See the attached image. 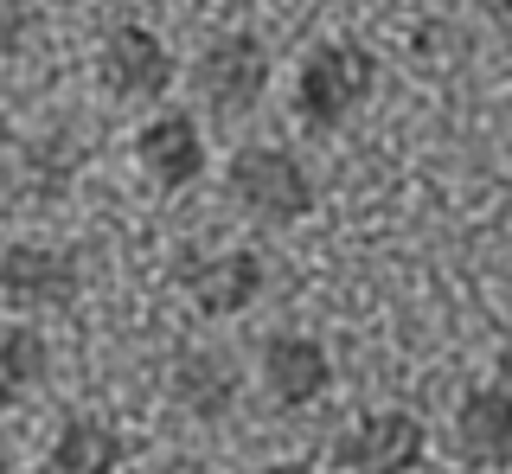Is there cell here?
<instances>
[{"label": "cell", "mask_w": 512, "mask_h": 474, "mask_svg": "<svg viewBox=\"0 0 512 474\" xmlns=\"http://www.w3.org/2000/svg\"><path fill=\"white\" fill-rule=\"evenodd\" d=\"M378 90V58L372 45L359 39H320L295 58V77H288V109H295L301 129L314 135H340Z\"/></svg>", "instance_id": "1"}, {"label": "cell", "mask_w": 512, "mask_h": 474, "mask_svg": "<svg viewBox=\"0 0 512 474\" xmlns=\"http://www.w3.org/2000/svg\"><path fill=\"white\" fill-rule=\"evenodd\" d=\"M224 193H231V205L263 231H295L320 205L314 167L301 161L295 148H282V141H244V148L224 161Z\"/></svg>", "instance_id": "2"}, {"label": "cell", "mask_w": 512, "mask_h": 474, "mask_svg": "<svg viewBox=\"0 0 512 474\" xmlns=\"http://www.w3.org/2000/svg\"><path fill=\"white\" fill-rule=\"evenodd\" d=\"M269 77H276V58H269V45L256 39L250 26H218V33L192 52V97L224 122L263 109Z\"/></svg>", "instance_id": "3"}, {"label": "cell", "mask_w": 512, "mask_h": 474, "mask_svg": "<svg viewBox=\"0 0 512 474\" xmlns=\"http://www.w3.org/2000/svg\"><path fill=\"white\" fill-rule=\"evenodd\" d=\"M173 289L192 314L205 321H237L263 302L269 289V263L256 257L250 244H218V250H180L173 263Z\"/></svg>", "instance_id": "4"}, {"label": "cell", "mask_w": 512, "mask_h": 474, "mask_svg": "<svg viewBox=\"0 0 512 474\" xmlns=\"http://www.w3.org/2000/svg\"><path fill=\"white\" fill-rule=\"evenodd\" d=\"M84 295V257L58 237H13L0 250V302L26 321L39 314H64Z\"/></svg>", "instance_id": "5"}, {"label": "cell", "mask_w": 512, "mask_h": 474, "mask_svg": "<svg viewBox=\"0 0 512 474\" xmlns=\"http://www.w3.org/2000/svg\"><path fill=\"white\" fill-rule=\"evenodd\" d=\"M96 84L109 103H160L180 84V58L148 20H116L96 45Z\"/></svg>", "instance_id": "6"}, {"label": "cell", "mask_w": 512, "mask_h": 474, "mask_svg": "<svg viewBox=\"0 0 512 474\" xmlns=\"http://www.w3.org/2000/svg\"><path fill=\"white\" fill-rule=\"evenodd\" d=\"M423 462H429V423L397 404L359 410L333 436V468L340 474H416Z\"/></svg>", "instance_id": "7"}, {"label": "cell", "mask_w": 512, "mask_h": 474, "mask_svg": "<svg viewBox=\"0 0 512 474\" xmlns=\"http://www.w3.org/2000/svg\"><path fill=\"white\" fill-rule=\"evenodd\" d=\"M333 378H340V366H333L327 340L301 334V327H276V334L263 340V353H256V391H263V404L276 410V417L314 410L333 391Z\"/></svg>", "instance_id": "8"}, {"label": "cell", "mask_w": 512, "mask_h": 474, "mask_svg": "<svg viewBox=\"0 0 512 474\" xmlns=\"http://www.w3.org/2000/svg\"><path fill=\"white\" fill-rule=\"evenodd\" d=\"M128 154H135L141 180H148L154 193H167V199L192 193V186L205 180V167H212L205 129H199V116H186V109H154V116L135 129V141H128Z\"/></svg>", "instance_id": "9"}, {"label": "cell", "mask_w": 512, "mask_h": 474, "mask_svg": "<svg viewBox=\"0 0 512 474\" xmlns=\"http://www.w3.org/2000/svg\"><path fill=\"white\" fill-rule=\"evenodd\" d=\"M448 449L474 474H512V391L474 385L448 417Z\"/></svg>", "instance_id": "10"}, {"label": "cell", "mask_w": 512, "mask_h": 474, "mask_svg": "<svg viewBox=\"0 0 512 474\" xmlns=\"http://www.w3.org/2000/svg\"><path fill=\"white\" fill-rule=\"evenodd\" d=\"M167 391L192 423H224L244 404V372L224 346H180L167 366Z\"/></svg>", "instance_id": "11"}, {"label": "cell", "mask_w": 512, "mask_h": 474, "mask_svg": "<svg viewBox=\"0 0 512 474\" xmlns=\"http://www.w3.org/2000/svg\"><path fill=\"white\" fill-rule=\"evenodd\" d=\"M128 436L103 410H71L52 430V474H122Z\"/></svg>", "instance_id": "12"}, {"label": "cell", "mask_w": 512, "mask_h": 474, "mask_svg": "<svg viewBox=\"0 0 512 474\" xmlns=\"http://www.w3.org/2000/svg\"><path fill=\"white\" fill-rule=\"evenodd\" d=\"M45 385H52V340L32 321L0 327V404H26Z\"/></svg>", "instance_id": "13"}, {"label": "cell", "mask_w": 512, "mask_h": 474, "mask_svg": "<svg viewBox=\"0 0 512 474\" xmlns=\"http://www.w3.org/2000/svg\"><path fill=\"white\" fill-rule=\"evenodd\" d=\"M71 180H77V154L64 148L58 135L26 141V154H20V186H26V199H32V205L64 199V193H71Z\"/></svg>", "instance_id": "14"}, {"label": "cell", "mask_w": 512, "mask_h": 474, "mask_svg": "<svg viewBox=\"0 0 512 474\" xmlns=\"http://www.w3.org/2000/svg\"><path fill=\"white\" fill-rule=\"evenodd\" d=\"M32 33H39V7L32 0H0V65H13L32 45Z\"/></svg>", "instance_id": "15"}, {"label": "cell", "mask_w": 512, "mask_h": 474, "mask_svg": "<svg viewBox=\"0 0 512 474\" xmlns=\"http://www.w3.org/2000/svg\"><path fill=\"white\" fill-rule=\"evenodd\" d=\"M480 7V20L493 26V33H512V0H474Z\"/></svg>", "instance_id": "16"}, {"label": "cell", "mask_w": 512, "mask_h": 474, "mask_svg": "<svg viewBox=\"0 0 512 474\" xmlns=\"http://www.w3.org/2000/svg\"><path fill=\"white\" fill-rule=\"evenodd\" d=\"M154 474H212V468H205L199 455H167V462H160Z\"/></svg>", "instance_id": "17"}, {"label": "cell", "mask_w": 512, "mask_h": 474, "mask_svg": "<svg viewBox=\"0 0 512 474\" xmlns=\"http://www.w3.org/2000/svg\"><path fill=\"white\" fill-rule=\"evenodd\" d=\"M256 474H320L314 462H295V455H282V462H263Z\"/></svg>", "instance_id": "18"}, {"label": "cell", "mask_w": 512, "mask_h": 474, "mask_svg": "<svg viewBox=\"0 0 512 474\" xmlns=\"http://www.w3.org/2000/svg\"><path fill=\"white\" fill-rule=\"evenodd\" d=\"M0 474H32L26 462H13V455H0Z\"/></svg>", "instance_id": "19"}, {"label": "cell", "mask_w": 512, "mask_h": 474, "mask_svg": "<svg viewBox=\"0 0 512 474\" xmlns=\"http://www.w3.org/2000/svg\"><path fill=\"white\" fill-rule=\"evenodd\" d=\"M173 7H186V0H173Z\"/></svg>", "instance_id": "20"}]
</instances>
